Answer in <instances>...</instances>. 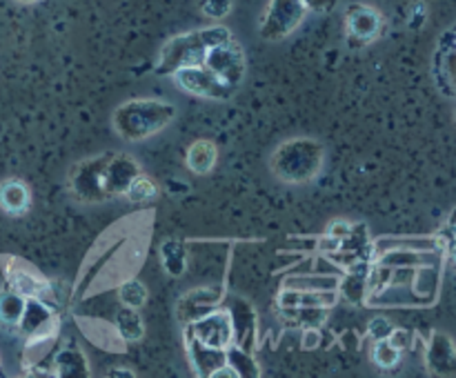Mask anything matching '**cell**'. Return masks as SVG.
Here are the masks:
<instances>
[{"mask_svg":"<svg viewBox=\"0 0 456 378\" xmlns=\"http://www.w3.org/2000/svg\"><path fill=\"white\" fill-rule=\"evenodd\" d=\"M176 118V107L160 98H132L118 105L111 116L114 132L127 142H141L156 136Z\"/></svg>","mask_w":456,"mask_h":378,"instance_id":"1","label":"cell"},{"mask_svg":"<svg viewBox=\"0 0 456 378\" xmlns=\"http://www.w3.org/2000/svg\"><path fill=\"white\" fill-rule=\"evenodd\" d=\"M325 163V147L316 138L297 136L281 142L270 158L272 173L289 185L314 181Z\"/></svg>","mask_w":456,"mask_h":378,"instance_id":"2","label":"cell"},{"mask_svg":"<svg viewBox=\"0 0 456 378\" xmlns=\"http://www.w3.org/2000/svg\"><path fill=\"white\" fill-rule=\"evenodd\" d=\"M230 38H234L232 31L221 25L205 27V29H194L187 31V34L174 36V38H169L167 43L163 44V49H160L154 71L159 76H172L174 71L181 69V67L203 65V58L205 53H208V49L218 43H225V40Z\"/></svg>","mask_w":456,"mask_h":378,"instance_id":"3","label":"cell"},{"mask_svg":"<svg viewBox=\"0 0 456 378\" xmlns=\"http://www.w3.org/2000/svg\"><path fill=\"white\" fill-rule=\"evenodd\" d=\"M307 16V9L301 0H270L263 20L258 25V36L267 43H279L298 29Z\"/></svg>","mask_w":456,"mask_h":378,"instance_id":"4","label":"cell"},{"mask_svg":"<svg viewBox=\"0 0 456 378\" xmlns=\"http://www.w3.org/2000/svg\"><path fill=\"white\" fill-rule=\"evenodd\" d=\"M3 269L4 276H7L9 289L22 294L25 298H40V301L56 307L58 296L53 294V283L43 278V276L36 271V267H31L29 262H25L22 258L16 256H3Z\"/></svg>","mask_w":456,"mask_h":378,"instance_id":"5","label":"cell"},{"mask_svg":"<svg viewBox=\"0 0 456 378\" xmlns=\"http://www.w3.org/2000/svg\"><path fill=\"white\" fill-rule=\"evenodd\" d=\"M174 83L183 89V92L191 93L196 98H205V101H218L225 102L232 101L236 93L234 87L223 83L214 71H209L205 65L194 67H181L172 74Z\"/></svg>","mask_w":456,"mask_h":378,"instance_id":"6","label":"cell"},{"mask_svg":"<svg viewBox=\"0 0 456 378\" xmlns=\"http://www.w3.org/2000/svg\"><path fill=\"white\" fill-rule=\"evenodd\" d=\"M203 65L209 71H214L223 83H227L234 89L240 87V83L245 78V71H248V60H245L243 47L234 38L209 47L203 58Z\"/></svg>","mask_w":456,"mask_h":378,"instance_id":"7","label":"cell"},{"mask_svg":"<svg viewBox=\"0 0 456 378\" xmlns=\"http://www.w3.org/2000/svg\"><path fill=\"white\" fill-rule=\"evenodd\" d=\"M107 156H110V151L94 156V158L80 160L78 165L71 167L67 185H69V191L74 194L76 200H80V203H101V200H107L105 187H102V169H105Z\"/></svg>","mask_w":456,"mask_h":378,"instance_id":"8","label":"cell"},{"mask_svg":"<svg viewBox=\"0 0 456 378\" xmlns=\"http://www.w3.org/2000/svg\"><path fill=\"white\" fill-rule=\"evenodd\" d=\"M191 334L200 342L216 350H227L234 345V320H232L230 310H214L209 314H200L199 318L187 325Z\"/></svg>","mask_w":456,"mask_h":378,"instance_id":"9","label":"cell"},{"mask_svg":"<svg viewBox=\"0 0 456 378\" xmlns=\"http://www.w3.org/2000/svg\"><path fill=\"white\" fill-rule=\"evenodd\" d=\"M346 29L347 43L352 47H365L379 38L383 29V18L374 7L354 3L346 12Z\"/></svg>","mask_w":456,"mask_h":378,"instance_id":"10","label":"cell"},{"mask_svg":"<svg viewBox=\"0 0 456 378\" xmlns=\"http://www.w3.org/2000/svg\"><path fill=\"white\" fill-rule=\"evenodd\" d=\"M138 173H142V169L141 165L136 163V158H132L129 154H114V151H110L105 169H102V187H105L107 198L125 196L129 182H132Z\"/></svg>","mask_w":456,"mask_h":378,"instance_id":"11","label":"cell"},{"mask_svg":"<svg viewBox=\"0 0 456 378\" xmlns=\"http://www.w3.org/2000/svg\"><path fill=\"white\" fill-rule=\"evenodd\" d=\"M16 329L27 338L36 336V334L58 332L56 307L40 301V298H27L25 311H22L20 323H18Z\"/></svg>","mask_w":456,"mask_h":378,"instance_id":"12","label":"cell"},{"mask_svg":"<svg viewBox=\"0 0 456 378\" xmlns=\"http://www.w3.org/2000/svg\"><path fill=\"white\" fill-rule=\"evenodd\" d=\"M454 29H448L436 43V53H435V80H436V89L444 93L448 101L454 98Z\"/></svg>","mask_w":456,"mask_h":378,"instance_id":"13","label":"cell"},{"mask_svg":"<svg viewBox=\"0 0 456 378\" xmlns=\"http://www.w3.org/2000/svg\"><path fill=\"white\" fill-rule=\"evenodd\" d=\"M187 358L196 376H212L221 365H225V350L205 345L187 329Z\"/></svg>","mask_w":456,"mask_h":378,"instance_id":"14","label":"cell"},{"mask_svg":"<svg viewBox=\"0 0 456 378\" xmlns=\"http://www.w3.org/2000/svg\"><path fill=\"white\" fill-rule=\"evenodd\" d=\"M31 194L29 187L18 178H9V181L0 182V207L9 216H20L29 209Z\"/></svg>","mask_w":456,"mask_h":378,"instance_id":"15","label":"cell"},{"mask_svg":"<svg viewBox=\"0 0 456 378\" xmlns=\"http://www.w3.org/2000/svg\"><path fill=\"white\" fill-rule=\"evenodd\" d=\"M216 160L218 149L212 141H208V138H199V141H194L187 147L185 165L190 167V172L196 173V176H205V173L214 172Z\"/></svg>","mask_w":456,"mask_h":378,"instance_id":"16","label":"cell"},{"mask_svg":"<svg viewBox=\"0 0 456 378\" xmlns=\"http://www.w3.org/2000/svg\"><path fill=\"white\" fill-rule=\"evenodd\" d=\"M428 367L435 374H454V342L445 334L436 332L428 347Z\"/></svg>","mask_w":456,"mask_h":378,"instance_id":"17","label":"cell"},{"mask_svg":"<svg viewBox=\"0 0 456 378\" xmlns=\"http://www.w3.org/2000/svg\"><path fill=\"white\" fill-rule=\"evenodd\" d=\"M368 276L370 265L368 261H356L347 267V276L338 283L341 294L350 302H363L368 296Z\"/></svg>","mask_w":456,"mask_h":378,"instance_id":"18","label":"cell"},{"mask_svg":"<svg viewBox=\"0 0 456 378\" xmlns=\"http://www.w3.org/2000/svg\"><path fill=\"white\" fill-rule=\"evenodd\" d=\"M53 376H61V378L89 376L87 358H85L83 351L74 345L58 350L56 358H53Z\"/></svg>","mask_w":456,"mask_h":378,"instance_id":"19","label":"cell"},{"mask_svg":"<svg viewBox=\"0 0 456 378\" xmlns=\"http://www.w3.org/2000/svg\"><path fill=\"white\" fill-rule=\"evenodd\" d=\"M337 301V294L332 289H316V292H283L279 298L283 310H297V307H330Z\"/></svg>","mask_w":456,"mask_h":378,"instance_id":"20","label":"cell"},{"mask_svg":"<svg viewBox=\"0 0 456 378\" xmlns=\"http://www.w3.org/2000/svg\"><path fill=\"white\" fill-rule=\"evenodd\" d=\"M116 332H118V336L123 338L125 342H136L141 341L142 334H145V323H142L141 314H138V310H134V307H120L118 311H116Z\"/></svg>","mask_w":456,"mask_h":378,"instance_id":"21","label":"cell"},{"mask_svg":"<svg viewBox=\"0 0 456 378\" xmlns=\"http://www.w3.org/2000/svg\"><path fill=\"white\" fill-rule=\"evenodd\" d=\"M27 298L22 294L13 292V289H4L0 292V325L9 329H16L20 323V316L25 311Z\"/></svg>","mask_w":456,"mask_h":378,"instance_id":"22","label":"cell"},{"mask_svg":"<svg viewBox=\"0 0 456 378\" xmlns=\"http://www.w3.org/2000/svg\"><path fill=\"white\" fill-rule=\"evenodd\" d=\"M160 258H163V267L169 276L181 278L187 269V253L185 245L181 240H165L160 245Z\"/></svg>","mask_w":456,"mask_h":378,"instance_id":"23","label":"cell"},{"mask_svg":"<svg viewBox=\"0 0 456 378\" xmlns=\"http://www.w3.org/2000/svg\"><path fill=\"white\" fill-rule=\"evenodd\" d=\"M225 363L230 365V367L234 369L236 374H239V378L261 376V367L256 365L254 356L249 354L248 350H243V347H239V345L227 347V350H225Z\"/></svg>","mask_w":456,"mask_h":378,"instance_id":"24","label":"cell"},{"mask_svg":"<svg viewBox=\"0 0 456 378\" xmlns=\"http://www.w3.org/2000/svg\"><path fill=\"white\" fill-rule=\"evenodd\" d=\"M129 203L134 205H147L159 196V187H156L154 181L145 176V173H138L132 182H129L127 191H125Z\"/></svg>","mask_w":456,"mask_h":378,"instance_id":"25","label":"cell"},{"mask_svg":"<svg viewBox=\"0 0 456 378\" xmlns=\"http://www.w3.org/2000/svg\"><path fill=\"white\" fill-rule=\"evenodd\" d=\"M118 298L125 307L141 310L147 302V287L138 278H129L118 287Z\"/></svg>","mask_w":456,"mask_h":378,"instance_id":"26","label":"cell"},{"mask_svg":"<svg viewBox=\"0 0 456 378\" xmlns=\"http://www.w3.org/2000/svg\"><path fill=\"white\" fill-rule=\"evenodd\" d=\"M372 360L383 369H392L401 360V350L392 345L387 338H381V341L374 342L372 350Z\"/></svg>","mask_w":456,"mask_h":378,"instance_id":"27","label":"cell"},{"mask_svg":"<svg viewBox=\"0 0 456 378\" xmlns=\"http://www.w3.org/2000/svg\"><path fill=\"white\" fill-rule=\"evenodd\" d=\"M232 9V0H200V12L209 18L227 16Z\"/></svg>","mask_w":456,"mask_h":378,"instance_id":"28","label":"cell"},{"mask_svg":"<svg viewBox=\"0 0 456 378\" xmlns=\"http://www.w3.org/2000/svg\"><path fill=\"white\" fill-rule=\"evenodd\" d=\"M392 329H395V327H392V323L386 318V316H377V318L370 320V325H368V334L374 338V341L387 338V336H390Z\"/></svg>","mask_w":456,"mask_h":378,"instance_id":"29","label":"cell"},{"mask_svg":"<svg viewBox=\"0 0 456 378\" xmlns=\"http://www.w3.org/2000/svg\"><path fill=\"white\" fill-rule=\"evenodd\" d=\"M305 4L307 12H319V13H328L332 9H337L338 0H301Z\"/></svg>","mask_w":456,"mask_h":378,"instance_id":"30","label":"cell"},{"mask_svg":"<svg viewBox=\"0 0 456 378\" xmlns=\"http://www.w3.org/2000/svg\"><path fill=\"white\" fill-rule=\"evenodd\" d=\"M321 342V332L316 327H307L303 332V350H314Z\"/></svg>","mask_w":456,"mask_h":378,"instance_id":"31","label":"cell"},{"mask_svg":"<svg viewBox=\"0 0 456 378\" xmlns=\"http://www.w3.org/2000/svg\"><path fill=\"white\" fill-rule=\"evenodd\" d=\"M107 374H110V376H136L132 369H110Z\"/></svg>","mask_w":456,"mask_h":378,"instance_id":"32","label":"cell"},{"mask_svg":"<svg viewBox=\"0 0 456 378\" xmlns=\"http://www.w3.org/2000/svg\"><path fill=\"white\" fill-rule=\"evenodd\" d=\"M16 3H22V4H31V3H38V0H16Z\"/></svg>","mask_w":456,"mask_h":378,"instance_id":"33","label":"cell"}]
</instances>
